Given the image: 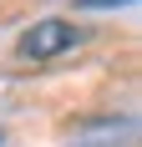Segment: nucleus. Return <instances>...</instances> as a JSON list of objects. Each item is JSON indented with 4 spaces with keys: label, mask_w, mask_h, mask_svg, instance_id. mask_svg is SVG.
Returning a JSON list of instances; mask_svg holds the SVG:
<instances>
[{
    "label": "nucleus",
    "mask_w": 142,
    "mask_h": 147,
    "mask_svg": "<svg viewBox=\"0 0 142 147\" xmlns=\"http://www.w3.org/2000/svg\"><path fill=\"white\" fill-rule=\"evenodd\" d=\"M81 41V30L71 26V20H36L30 30H20V41H15V56L20 61H51L61 56V51H71V46Z\"/></svg>",
    "instance_id": "f257e3e1"
}]
</instances>
